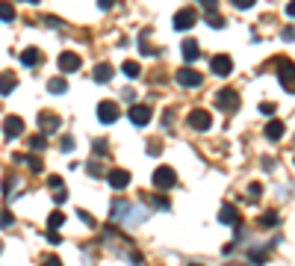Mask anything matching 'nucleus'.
Masks as SVG:
<instances>
[{"label": "nucleus", "instance_id": "f257e3e1", "mask_svg": "<svg viewBox=\"0 0 295 266\" xmlns=\"http://www.w3.org/2000/svg\"><path fill=\"white\" fill-rule=\"evenodd\" d=\"M275 62H278V80L283 83L286 92H292L295 95V62L289 59V56H280V59H275Z\"/></svg>", "mask_w": 295, "mask_h": 266}, {"label": "nucleus", "instance_id": "f03ea898", "mask_svg": "<svg viewBox=\"0 0 295 266\" xmlns=\"http://www.w3.org/2000/svg\"><path fill=\"white\" fill-rule=\"evenodd\" d=\"M216 106L225 109V112L239 109V95H236V89H219V92H216Z\"/></svg>", "mask_w": 295, "mask_h": 266}, {"label": "nucleus", "instance_id": "7ed1b4c3", "mask_svg": "<svg viewBox=\"0 0 295 266\" xmlns=\"http://www.w3.org/2000/svg\"><path fill=\"white\" fill-rule=\"evenodd\" d=\"M174 80H177V83H180L183 89H198L201 83H204V77H201V74H198L195 68H189V65L177 71V74H174Z\"/></svg>", "mask_w": 295, "mask_h": 266}, {"label": "nucleus", "instance_id": "20e7f679", "mask_svg": "<svg viewBox=\"0 0 295 266\" xmlns=\"http://www.w3.org/2000/svg\"><path fill=\"white\" fill-rule=\"evenodd\" d=\"M174 183H177V175H174L172 166H159L154 172V186L156 189H172Z\"/></svg>", "mask_w": 295, "mask_h": 266}, {"label": "nucleus", "instance_id": "39448f33", "mask_svg": "<svg viewBox=\"0 0 295 266\" xmlns=\"http://www.w3.org/2000/svg\"><path fill=\"white\" fill-rule=\"evenodd\" d=\"M186 122H189V127H195V130H209V127H213V116H209L207 109H189Z\"/></svg>", "mask_w": 295, "mask_h": 266}, {"label": "nucleus", "instance_id": "423d86ee", "mask_svg": "<svg viewBox=\"0 0 295 266\" xmlns=\"http://www.w3.org/2000/svg\"><path fill=\"white\" fill-rule=\"evenodd\" d=\"M209 68H213V74H219V77H227V74L233 71V59H230L227 53H216V56L209 59Z\"/></svg>", "mask_w": 295, "mask_h": 266}, {"label": "nucleus", "instance_id": "0eeeda50", "mask_svg": "<svg viewBox=\"0 0 295 266\" xmlns=\"http://www.w3.org/2000/svg\"><path fill=\"white\" fill-rule=\"evenodd\" d=\"M98 119L104 124L118 122V104H115V101H101V104H98Z\"/></svg>", "mask_w": 295, "mask_h": 266}, {"label": "nucleus", "instance_id": "6e6552de", "mask_svg": "<svg viewBox=\"0 0 295 266\" xmlns=\"http://www.w3.org/2000/svg\"><path fill=\"white\" fill-rule=\"evenodd\" d=\"M130 122L136 124V127H145V124L151 122V106L148 104H133L130 106Z\"/></svg>", "mask_w": 295, "mask_h": 266}, {"label": "nucleus", "instance_id": "1a4fd4ad", "mask_svg": "<svg viewBox=\"0 0 295 266\" xmlns=\"http://www.w3.org/2000/svg\"><path fill=\"white\" fill-rule=\"evenodd\" d=\"M195 21H198V12L195 9H180L174 15V30H189V27H195Z\"/></svg>", "mask_w": 295, "mask_h": 266}, {"label": "nucleus", "instance_id": "9d476101", "mask_svg": "<svg viewBox=\"0 0 295 266\" xmlns=\"http://www.w3.org/2000/svg\"><path fill=\"white\" fill-rule=\"evenodd\" d=\"M3 133H6V139H18V136L24 133V119H18V116H6V122H3Z\"/></svg>", "mask_w": 295, "mask_h": 266}, {"label": "nucleus", "instance_id": "9b49d317", "mask_svg": "<svg viewBox=\"0 0 295 266\" xmlns=\"http://www.w3.org/2000/svg\"><path fill=\"white\" fill-rule=\"evenodd\" d=\"M77 68H80V56H77V53H71V51L59 53V71L71 74V71H77Z\"/></svg>", "mask_w": 295, "mask_h": 266}, {"label": "nucleus", "instance_id": "f8f14e48", "mask_svg": "<svg viewBox=\"0 0 295 266\" xmlns=\"http://www.w3.org/2000/svg\"><path fill=\"white\" fill-rule=\"evenodd\" d=\"M38 127H41L45 133L59 130V116H53V112H38Z\"/></svg>", "mask_w": 295, "mask_h": 266}, {"label": "nucleus", "instance_id": "ddd939ff", "mask_svg": "<svg viewBox=\"0 0 295 266\" xmlns=\"http://www.w3.org/2000/svg\"><path fill=\"white\" fill-rule=\"evenodd\" d=\"M127 183H130V172H127V169H112V172H109V186L124 189Z\"/></svg>", "mask_w": 295, "mask_h": 266}, {"label": "nucleus", "instance_id": "4468645a", "mask_svg": "<svg viewBox=\"0 0 295 266\" xmlns=\"http://www.w3.org/2000/svg\"><path fill=\"white\" fill-rule=\"evenodd\" d=\"M219 222H225V225H239V210H236L233 204H225V207L219 210Z\"/></svg>", "mask_w": 295, "mask_h": 266}, {"label": "nucleus", "instance_id": "2eb2a0df", "mask_svg": "<svg viewBox=\"0 0 295 266\" xmlns=\"http://www.w3.org/2000/svg\"><path fill=\"white\" fill-rule=\"evenodd\" d=\"M21 62H24L27 68H35V65L41 62V51H38V48H27V51H21Z\"/></svg>", "mask_w": 295, "mask_h": 266}, {"label": "nucleus", "instance_id": "dca6fc26", "mask_svg": "<svg viewBox=\"0 0 295 266\" xmlns=\"http://www.w3.org/2000/svg\"><path fill=\"white\" fill-rule=\"evenodd\" d=\"M112 74H115V68L109 65V62H101V65H95V83H106V80H112Z\"/></svg>", "mask_w": 295, "mask_h": 266}, {"label": "nucleus", "instance_id": "f3484780", "mask_svg": "<svg viewBox=\"0 0 295 266\" xmlns=\"http://www.w3.org/2000/svg\"><path fill=\"white\" fill-rule=\"evenodd\" d=\"M15 86H18L15 71H3V74H0V95H9Z\"/></svg>", "mask_w": 295, "mask_h": 266}, {"label": "nucleus", "instance_id": "a211bd4d", "mask_svg": "<svg viewBox=\"0 0 295 266\" xmlns=\"http://www.w3.org/2000/svg\"><path fill=\"white\" fill-rule=\"evenodd\" d=\"M269 139H280L283 133H286V127H283V122H278V119H272V122L266 124V130H263Z\"/></svg>", "mask_w": 295, "mask_h": 266}, {"label": "nucleus", "instance_id": "6ab92c4d", "mask_svg": "<svg viewBox=\"0 0 295 266\" xmlns=\"http://www.w3.org/2000/svg\"><path fill=\"white\" fill-rule=\"evenodd\" d=\"M198 53H201L198 42H195V39H186V42H183V59H186V62H195Z\"/></svg>", "mask_w": 295, "mask_h": 266}, {"label": "nucleus", "instance_id": "aec40b11", "mask_svg": "<svg viewBox=\"0 0 295 266\" xmlns=\"http://www.w3.org/2000/svg\"><path fill=\"white\" fill-rule=\"evenodd\" d=\"M0 21H3V24L15 21V6H12V3H6V0H0Z\"/></svg>", "mask_w": 295, "mask_h": 266}, {"label": "nucleus", "instance_id": "412c9836", "mask_svg": "<svg viewBox=\"0 0 295 266\" xmlns=\"http://www.w3.org/2000/svg\"><path fill=\"white\" fill-rule=\"evenodd\" d=\"M27 145H30L33 151H41V148L48 145V133H35V136H30V139H27Z\"/></svg>", "mask_w": 295, "mask_h": 266}, {"label": "nucleus", "instance_id": "4be33fe9", "mask_svg": "<svg viewBox=\"0 0 295 266\" xmlns=\"http://www.w3.org/2000/svg\"><path fill=\"white\" fill-rule=\"evenodd\" d=\"M48 92H53V95H62V92H65V80H62V77H53V80H48Z\"/></svg>", "mask_w": 295, "mask_h": 266}, {"label": "nucleus", "instance_id": "5701e85b", "mask_svg": "<svg viewBox=\"0 0 295 266\" xmlns=\"http://www.w3.org/2000/svg\"><path fill=\"white\" fill-rule=\"evenodd\" d=\"M121 71H124V74H127V77H139V74H142L139 62H133V59H127V62H124V65H121Z\"/></svg>", "mask_w": 295, "mask_h": 266}, {"label": "nucleus", "instance_id": "b1692460", "mask_svg": "<svg viewBox=\"0 0 295 266\" xmlns=\"http://www.w3.org/2000/svg\"><path fill=\"white\" fill-rule=\"evenodd\" d=\"M204 21H207L209 27H216V30H222V27H225V18H219V12H207Z\"/></svg>", "mask_w": 295, "mask_h": 266}, {"label": "nucleus", "instance_id": "393cba45", "mask_svg": "<svg viewBox=\"0 0 295 266\" xmlns=\"http://www.w3.org/2000/svg\"><path fill=\"white\" fill-rule=\"evenodd\" d=\"M62 222H65V213H59V210H56V213H51V219H48V228L56 231L59 225H62Z\"/></svg>", "mask_w": 295, "mask_h": 266}, {"label": "nucleus", "instance_id": "a878e982", "mask_svg": "<svg viewBox=\"0 0 295 266\" xmlns=\"http://www.w3.org/2000/svg\"><path fill=\"white\" fill-rule=\"evenodd\" d=\"M260 112H263V116H275V104H272V101H263Z\"/></svg>", "mask_w": 295, "mask_h": 266}, {"label": "nucleus", "instance_id": "bb28decb", "mask_svg": "<svg viewBox=\"0 0 295 266\" xmlns=\"http://www.w3.org/2000/svg\"><path fill=\"white\" fill-rule=\"evenodd\" d=\"M48 183H51V186L56 189V193L62 189V177H59V175H51V177H48Z\"/></svg>", "mask_w": 295, "mask_h": 266}, {"label": "nucleus", "instance_id": "cd10ccee", "mask_svg": "<svg viewBox=\"0 0 295 266\" xmlns=\"http://www.w3.org/2000/svg\"><path fill=\"white\" fill-rule=\"evenodd\" d=\"M27 166H30L33 172H41V160L38 157H27Z\"/></svg>", "mask_w": 295, "mask_h": 266}, {"label": "nucleus", "instance_id": "c85d7f7f", "mask_svg": "<svg viewBox=\"0 0 295 266\" xmlns=\"http://www.w3.org/2000/svg\"><path fill=\"white\" fill-rule=\"evenodd\" d=\"M254 3H257V0H233V6H236V9H251Z\"/></svg>", "mask_w": 295, "mask_h": 266}, {"label": "nucleus", "instance_id": "c756f323", "mask_svg": "<svg viewBox=\"0 0 295 266\" xmlns=\"http://www.w3.org/2000/svg\"><path fill=\"white\" fill-rule=\"evenodd\" d=\"M260 222H263V225H275V222H278V213H266Z\"/></svg>", "mask_w": 295, "mask_h": 266}, {"label": "nucleus", "instance_id": "7c9ffc66", "mask_svg": "<svg viewBox=\"0 0 295 266\" xmlns=\"http://www.w3.org/2000/svg\"><path fill=\"white\" fill-rule=\"evenodd\" d=\"M139 51H142V53H148V56H154V53H156V48H151L148 42H139Z\"/></svg>", "mask_w": 295, "mask_h": 266}, {"label": "nucleus", "instance_id": "2f4dec72", "mask_svg": "<svg viewBox=\"0 0 295 266\" xmlns=\"http://www.w3.org/2000/svg\"><path fill=\"white\" fill-rule=\"evenodd\" d=\"M41 266H62V260H59L56 254H51V257H45V263Z\"/></svg>", "mask_w": 295, "mask_h": 266}, {"label": "nucleus", "instance_id": "473e14b6", "mask_svg": "<svg viewBox=\"0 0 295 266\" xmlns=\"http://www.w3.org/2000/svg\"><path fill=\"white\" fill-rule=\"evenodd\" d=\"M154 204H156V207H159V210H165V207H168V198H162V195H156V198H154Z\"/></svg>", "mask_w": 295, "mask_h": 266}, {"label": "nucleus", "instance_id": "72a5a7b5", "mask_svg": "<svg viewBox=\"0 0 295 266\" xmlns=\"http://www.w3.org/2000/svg\"><path fill=\"white\" fill-rule=\"evenodd\" d=\"M295 39V27H286V30H283V42H292Z\"/></svg>", "mask_w": 295, "mask_h": 266}, {"label": "nucleus", "instance_id": "f704fd0d", "mask_svg": "<svg viewBox=\"0 0 295 266\" xmlns=\"http://www.w3.org/2000/svg\"><path fill=\"white\" fill-rule=\"evenodd\" d=\"M9 222H12V213L3 210V213H0V225H9Z\"/></svg>", "mask_w": 295, "mask_h": 266}, {"label": "nucleus", "instance_id": "c9c22d12", "mask_svg": "<svg viewBox=\"0 0 295 266\" xmlns=\"http://www.w3.org/2000/svg\"><path fill=\"white\" fill-rule=\"evenodd\" d=\"M59 148H62V151H71V148H74V139H71V136H65V139H62V145H59Z\"/></svg>", "mask_w": 295, "mask_h": 266}, {"label": "nucleus", "instance_id": "e433bc0d", "mask_svg": "<svg viewBox=\"0 0 295 266\" xmlns=\"http://www.w3.org/2000/svg\"><path fill=\"white\" fill-rule=\"evenodd\" d=\"M45 24H51V27H62V21H59V18H53V15L45 18Z\"/></svg>", "mask_w": 295, "mask_h": 266}, {"label": "nucleus", "instance_id": "4c0bfd02", "mask_svg": "<svg viewBox=\"0 0 295 266\" xmlns=\"http://www.w3.org/2000/svg\"><path fill=\"white\" fill-rule=\"evenodd\" d=\"M248 193H251V195H260L263 186H260V183H251V186H248Z\"/></svg>", "mask_w": 295, "mask_h": 266}, {"label": "nucleus", "instance_id": "58836bf2", "mask_svg": "<svg viewBox=\"0 0 295 266\" xmlns=\"http://www.w3.org/2000/svg\"><path fill=\"white\" fill-rule=\"evenodd\" d=\"M80 219H83V222H86V225H95V219H92V216H89L86 210H80Z\"/></svg>", "mask_w": 295, "mask_h": 266}, {"label": "nucleus", "instance_id": "ea45409f", "mask_svg": "<svg viewBox=\"0 0 295 266\" xmlns=\"http://www.w3.org/2000/svg\"><path fill=\"white\" fill-rule=\"evenodd\" d=\"M286 15L295 18V0H289V3H286Z\"/></svg>", "mask_w": 295, "mask_h": 266}, {"label": "nucleus", "instance_id": "a19ab883", "mask_svg": "<svg viewBox=\"0 0 295 266\" xmlns=\"http://www.w3.org/2000/svg\"><path fill=\"white\" fill-rule=\"evenodd\" d=\"M48 243H53V246L59 243V234H56V231H51V234H48Z\"/></svg>", "mask_w": 295, "mask_h": 266}, {"label": "nucleus", "instance_id": "79ce46f5", "mask_svg": "<svg viewBox=\"0 0 295 266\" xmlns=\"http://www.w3.org/2000/svg\"><path fill=\"white\" fill-rule=\"evenodd\" d=\"M204 6H207V12H216V0H201Z\"/></svg>", "mask_w": 295, "mask_h": 266}, {"label": "nucleus", "instance_id": "37998d69", "mask_svg": "<svg viewBox=\"0 0 295 266\" xmlns=\"http://www.w3.org/2000/svg\"><path fill=\"white\" fill-rule=\"evenodd\" d=\"M112 3H115V0H98V6H101V9H109Z\"/></svg>", "mask_w": 295, "mask_h": 266}, {"label": "nucleus", "instance_id": "c03bdc74", "mask_svg": "<svg viewBox=\"0 0 295 266\" xmlns=\"http://www.w3.org/2000/svg\"><path fill=\"white\" fill-rule=\"evenodd\" d=\"M21 3H24V0H21ZM27 3H38V0H27Z\"/></svg>", "mask_w": 295, "mask_h": 266}, {"label": "nucleus", "instance_id": "a18cd8bd", "mask_svg": "<svg viewBox=\"0 0 295 266\" xmlns=\"http://www.w3.org/2000/svg\"><path fill=\"white\" fill-rule=\"evenodd\" d=\"M0 251H3V243H0Z\"/></svg>", "mask_w": 295, "mask_h": 266}]
</instances>
